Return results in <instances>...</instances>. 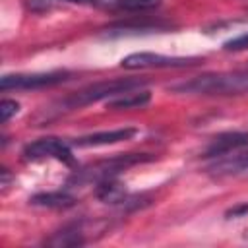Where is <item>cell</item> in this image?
<instances>
[{"label": "cell", "instance_id": "obj_1", "mask_svg": "<svg viewBox=\"0 0 248 248\" xmlns=\"http://www.w3.org/2000/svg\"><path fill=\"white\" fill-rule=\"evenodd\" d=\"M182 95H203V97H231L248 93V70L234 72H213L202 74L188 81H180L169 87Z\"/></svg>", "mask_w": 248, "mask_h": 248}, {"label": "cell", "instance_id": "obj_2", "mask_svg": "<svg viewBox=\"0 0 248 248\" xmlns=\"http://www.w3.org/2000/svg\"><path fill=\"white\" fill-rule=\"evenodd\" d=\"M145 85V79H138V78H118V79H108V81H99L93 85H87L76 93H72L70 97H66L60 107H64V110H72V108H79L91 103H97L101 99H108V97H118L122 93L134 91V89H141Z\"/></svg>", "mask_w": 248, "mask_h": 248}, {"label": "cell", "instance_id": "obj_3", "mask_svg": "<svg viewBox=\"0 0 248 248\" xmlns=\"http://www.w3.org/2000/svg\"><path fill=\"white\" fill-rule=\"evenodd\" d=\"M155 157L149 155V153H122V155H114L110 159H105V161H99L83 170H79L76 174V180L78 182H101V180H107V178H114L118 172L134 167V165H140V163H147V161H153Z\"/></svg>", "mask_w": 248, "mask_h": 248}, {"label": "cell", "instance_id": "obj_4", "mask_svg": "<svg viewBox=\"0 0 248 248\" xmlns=\"http://www.w3.org/2000/svg\"><path fill=\"white\" fill-rule=\"evenodd\" d=\"M202 60L198 56H167L155 52H134L122 58L120 66L126 70H147V68H188Z\"/></svg>", "mask_w": 248, "mask_h": 248}, {"label": "cell", "instance_id": "obj_5", "mask_svg": "<svg viewBox=\"0 0 248 248\" xmlns=\"http://www.w3.org/2000/svg\"><path fill=\"white\" fill-rule=\"evenodd\" d=\"M70 79V72H41V74H6L0 81L2 91L8 89H41L64 83Z\"/></svg>", "mask_w": 248, "mask_h": 248}, {"label": "cell", "instance_id": "obj_6", "mask_svg": "<svg viewBox=\"0 0 248 248\" xmlns=\"http://www.w3.org/2000/svg\"><path fill=\"white\" fill-rule=\"evenodd\" d=\"M23 157L29 161L39 159H56L66 165L74 163V155L70 149V141H64L60 138H41L23 147Z\"/></svg>", "mask_w": 248, "mask_h": 248}, {"label": "cell", "instance_id": "obj_7", "mask_svg": "<svg viewBox=\"0 0 248 248\" xmlns=\"http://www.w3.org/2000/svg\"><path fill=\"white\" fill-rule=\"evenodd\" d=\"M207 172L221 178V176H236L248 172V147H242L238 151L215 157L213 163L207 167Z\"/></svg>", "mask_w": 248, "mask_h": 248}, {"label": "cell", "instance_id": "obj_8", "mask_svg": "<svg viewBox=\"0 0 248 248\" xmlns=\"http://www.w3.org/2000/svg\"><path fill=\"white\" fill-rule=\"evenodd\" d=\"M242 147H248V132H225L211 140V143L205 149V157H221L232 151H238Z\"/></svg>", "mask_w": 248, "mask_h": 248}, {"label": "cell", "instance_id": "obj_9", "mask_svg": "<svg viewBox=\"0 0 248 248\" xmlns=\"http://www.w3.org/2000/svg\"><path fill=\"white\" fill-rule=\"evenodd\" d=\"M138 134L136 128H118V130H110V132H95V134H87L81 138L72 140V145L78 147H95V145H110V143H118V141H126L132 140Z\"/></svg>", "mask_w": 248, "mask_h": 248}, {"label": "cell", "instance_id": "obj_10", "mask_svg": "<svg viewBox=\"0 0 248 248\" xmlns=\"http://www.w3.org/2000/svg\"><path fill=\"white\" fill-rule=\"evenodd\" d=\"M151 101V93L145 89H134L128 93H122L118 97H112L110 101H107V108L112 110H132V108H141L145 105H149Z\"/></svg>", "mask_w": 248, "mask_h": 248}, {"label": "cell", "instance_id": "obj_11", "mask_svg": "<svg viewBox=\"0 0 248 248\" xmlns=\"http://www.w3.org/2000/svg\"><path fill=\"white\" fill-rule=\"evenodd\" d=\"M46 244H50V246H81V244H85L81 225L79 223H72V225L62 227L58 232H54L46 240Z\"/></svg>", "mask_w": 248, "mask_h": 248}, {"label": "cell", "instance_id": "obj_12", "mask_svg": "<svg viewBox=\"0 0 248 248\" xmlns=\"http://www.w3.org/2000/svg\"><path fill=\"white\" fill-rule=\"evenodd\" d=\"M29 202L33 205H43V207H70L76 203V198L66 192H46L33 196Z\"/></svg>", "mask_w": 248, "mask_h": 248}, {"label": "cell", "instance_id": "obj_13", "mask_svg": "<svg viewBox=\"0 0 248 248\" xmlns=\"http://www.w3.org/2000/svg\"><path fill=\"white\" fill-rule=\"evenodd\" d=\"M161 4V0H110L108 8L118 12H147Z\"/></svg>", "mask_w": 248, "mask_h": 248}, {"label": "cell", "instance_id": "obj_14", "mask_svg": "<svg viewBox=\"0 0 248 248\" xmlns=\"http://www.w3.org/2000/svg\"><path fill=\"white\" fill-rule=\"evenodd\" d=\"M17 110H19V105H17L16 101L4 99V101L0 103V116H2V122H8L14 114H17Z\"/></svg>", "mask_w": 248, "mask_h": 248}, {"label": "cell", "instance_id": "obj_15", "mask_svg": "<svg viewBox=\"0 0 248 248\" xmlns=\"http://www.w3.org/2000/svg\"><path fill=\"white\" fill-rule=\"evenodd\" d=\"M223 46H225V50H242V48H248V33L227 41Z\"/></svg>", "mask_w": 248, "mask_h": 248}, {"label": "cell", "instance_id": "obj_16", "mask_svg": "<svg viewBox=\"0 0 248 248\" xmlns=\"http://www.w3.org/2000/svg\"><path fill=\"white\" fill-rule=\"evenodd\" d=\"M242 211H248V205H240V207H236V209H231L227 215H238V213H242Z\"/></svg>", "mask_w": 248, "mask_h": 248}, {"label": "cell", "instance_id": "obj_17", "mask_svg": "<svg viewBox=\"0 0 248 248\" xmlns=\"http://www.w3.org/2000/svg\"><path fill=\"white\" fill-rule=\"evenodd\" d=\"M66 2H74V4H93V2H101V0H66Z\"/></svg>", "mask_w": 248, "mask_h": 248}]
</instances>
